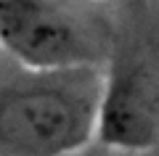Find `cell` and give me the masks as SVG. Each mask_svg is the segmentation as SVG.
<instances>
[{
	"instance_id": "1",
	"label": "cell",
	"mask_w": 159,
	"mask_h": 156,
	"mask_svg": "<svg viewBox=\"0 0 159 156\" xmlns=\"http://www.w3.org/2000/svg\"><path fill=\"white\" fill-rule=\"evenodd\" d=\"M103 87L90 66L0 90V156H69L98 135Z\"/></svg>"
},
{
	"instance_id": "3",
	"label": "cell",
	"mask_w": 159,
	"mask_h": 156,
	"mask_svg": "<svg viewBox=\"0 0 159 156\" xmlns=\"http://www.w3.org/2000/svg\"><path fill=\"white\" fill-rule=\"evenodd\" d=\"M98 138L122 151H146L159 140V87L141 64L114 69L103 85Z\"/></svg>"
},
{
	"instance_id": "2",
	"label": "cell",
	"mask_w": 159,
	"mask_h": 156,
	"mask_svg": "<svg viewBox=\"0 0 159 156\" xmlns=\"http://www.w3.org/2000/svg\"><path fill=\"white\" fill-rule=\"evenodd\" d=\"M0 48L29 72L96 64L85 32L48 0H0Z\"/></svg>"
}]
</instances>
